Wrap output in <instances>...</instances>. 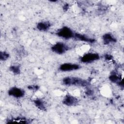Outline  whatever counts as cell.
<instances>
[{"mask_svg": "<svg viewBox=\"0 0 124 124\" xmlns=\"http://www.w3.org/2000/svg\"><path fill=\"white\" fill-rule=\"evenodd\" d=\"M74 38L76 39L77 40L80 41H83L87 43H93L95 41V40L94 38H92L88 37L86 35L82 34L79 33H75L74 34Z\"/></svg>", "mask_w": 124, "mask_h": 124, "instance_id": "obj_8", "label": "cell"}, {"mask_svg": "<svg viewBox=\"0 0 124 124\" xmlns=\"http://www.w3.org/2000/svg\"><path fill=\"white\" fill-rule=\"evenodd\" d=\"M109 80L113 83L117 84L119 85L122 89L124 88V83H123V79H121L120 77L118 76L116 74H111L109 77Z\"/></svg>", "mask_w": 124, "mask_h": 124, "instance_id": "obj_9", "label": "cell"}, {"mask_svg": "<svg viewBox=\"0 0 124 124\" xmlns=\"http://www.w3.org/2000/svg\"><path fill=\"white\" fill-rule=\"evenodd\" d=\"M30 120L25 118L17 117L7 120V123H19V124H28L30 123Z\"/></svg>", "mask_w": 124, "mask_h": 124, "instance_id": "obj_12", "label": "cell"}, {"mask_svg": "<svg viewBox=\"0 0 124 124\" xmlns=\"http://www.w3.org/2000/svg\"><path fill=\"white\" fill-rule=\"evenodd\" d=\"M78 100L77 98L70 94H67L62 101V103L67 106H74L78 104Z\"/></svg>", "mask_w": 124, "mask_h": 124, "instance_id": "obj_7", "label": "cell"}, {"mask_svg": "<svg viewBox=\"0 0 124 124\" xmlns=\"http://www.w3.org/2000/svg\"><path fill=\"white\" fill-rule=\"evenodd\" d=\"M86 94L88 95V96H91V95H92L93 94V92L92 90H88L86 91Z\"/></svg>", "mask_w": 124, "mask_h": 124, "instance_id": "obj_18", "label": "cell"}, {"mask_svg": "<svg viewBox=\"0 0 124 124\" xmlns=\"http://www.w3.org/2000/svg\"><path fill=\"white\" fill-rule=\"evenodd\" d=\"M9 69L14 74L18 75L20 73V69L19 65H11Z\"/></svg>", "mask_w": 124, "mask_h": 124, "instance_id": "obj_14", "label": "cell"}, {"mask_svg": "<svg viewBox=\"0 0 124 124\" xmlns=\"http://www.w3.org/2000/svg\"><path fill=\"white\" fill-rule=\"evenodd\" d=\"M69 48V46L62 42H57L51 47L52 51L58 54H63Z\"/></svg>", "mask_w": 124, "mask_h": 124, "instance_id": "obj_3", "label": "cell"}, {"mask_svg": "<svg viewBox=\"0 0 124 124\" xmlns=\"http://www.w3.org/2000/svg\"><path fill=\"white\" fill-rule=\"evenodd\" d=\"M35 106L39 109L45 111L46 110V107L44 101L40 98H37L33 101Z\"/></svg>", "mask_w": 124, "mask_h": 124, "instance_id": "obj_13", "label": "cell"}, {"mask_svg": "<svg viewBox=\"0 0 124 124\" xmlns=\"http://www.w3.org/2000/svg\"><path fill=\"white\" fill-rule=\"evenodd\" d=\"M8 94L9 95L15 98H20L24 96L25 92L23 89L16 87H13L8 90Z\"/></svg>", "mask_w": 124, "mask_h": 124, "instance_id": "obj_5", "label": "cell"}, {"mask_svg": "<svg viewBox=\"0 0 124 124\" xmlns=\"http://www.w3.org/2000/svg\"><path fill=\"white\" fill-rule=\"evenodd\" d=\"M105 59L107 60H111L112 59V57L111 55L110 54H106L105 56Z\"/></svg>", "mask_w": 124, "mask_h": 124, "instance_id": "obj_17", "label": "cell"}, {"mask_svg": "<svg viewBox=\"0 0 124 124\" xmlns=\"http://www.w3.org/2000/svg\"><path fill=\"white\" fill-rule=\"evenodd\" d=\"M28 88L30 90H33V91H36L38 90L39 88V87L38 85H29L28 87Z\"/></svg>", "mask_w": 124, "mask_h": 124, "instance_id": "obj_16", "label": "cell"}, {"mask_svg": "<svg viewBox=\"0 0 124 124\" xmlns=\"http://www.w3.org/2000/svg\"><path fill=\"white\" fill-rule=\"evenodd\" d=\"M99 58L98 54L90 52L83 55L80 58V61L83 63H91L99 60Z\"/></svg>", "mask_w": 124, "mask_h": 124, "instance_id": "obj_4", "label": "cell"}, {"mask_svg": "<svg viewBox=\"0 0 124 124\" xmlns=\"http://www.w3.org/2000/svg\"><path fill=\"white\" fill-rule=\"evenodd\" d=\"M51 24L50 22L47 21H41L39 22L37 24V29L42 31H48L50 28Z\"/></svg>", "mask_w": 124, "mask_h": 124, "instance_id": "obj_11", "label": "cell"}, {"mask_svg": "<svg viewBox=\"0 0 124 124\" xmlns=\"http://www.w3.org/2000/svg\"><path fill=\"white\" fill-rule=\"evenodd\" d=\"M9 57V54L5 51H0V59L2 61H4L7 60Z\"/></svg>", "mask_w": 124, "mask_h": 124, "instance_id": "obj_15", "label": "cell"}, {"mask_svg": "<svg viewBox=\"0 0 124 124\" xmlns=\"http://www.w3.org/2000/svg\"><path fill=\"white\" fill-rule=\"evenodd\" d=\"M80 66L79 64L71 63H64L60 66L59 69L63 72H68L79 69Z\"/></svg>", "mask_w": 124, "mask_h": 124, "instance_id": "obj_6", "label": "cell"}, {"mask_svg": "<svg viewBox=\"0 0 124 124\" xmlns=\"http://www.w3.org/2000/svg\"><path fill=\"white\" fill-rule=\"evenodd\" d=\"M62 83L66 86L75 85L86 87L89 85V81L78 77H67L63 78Z\"/></svg>", "mask_w": 124, "mask_h": 124, "instance_id": "obj_1", "label": "cell"}, {"mask_svg": "<svg viewBox=\"0 0 124 124\" xmlns=\"http://www.w3.org/2000/svg\"><path fill=\"white\" fill-rule=\"evenodd\" d=\"M69 7V5L67 3H65L63 6V9L64 11H66L68 9Z\"/></svg>", "mask_w": 124, "mask_h": 124, "instance_id": "obj_19", "label": "cell"}, {"mask_svg": "<svg viewBox=\"0 0 124 124\" xmlns=\"http://www.w3.org/2000/svg\"><path fill=\"white\" fill-rule=\"evenodd\" d=\"M74 34L75 32L70 28L66 26L62 27L58 29L56 32L57 36L65 39L74 38Z\"/></svg>", "mask_w": 124, "mask_h": 124, "instance_id": "obj_2", "label": "cell"}, {"mask_svg": "<svg viewBox=\"0 0 124 124\" xmlns=\"http://www.w3.org/2000/svg\"><path fill=\"white\" fill-rule=\"evenodd\" d=\"M102 39L104 44L106 45L111 43H116L117 41L116 39L110 33H107L104 34L103 35Z\"/></svg>", "mask_w": 124, "mask_h": 124, "instance_id": "obj_10", "label": "cell"}]
</instances>
